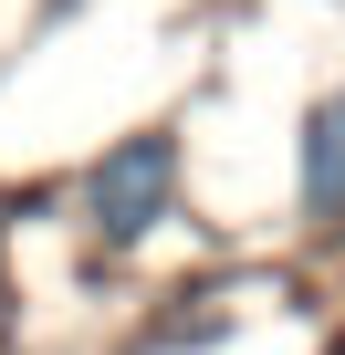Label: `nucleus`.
I'll return each instance as SVG.
<instances>
[{
	"label": "nucleus",
	"mask_w": 345,
	"mask_h": 355,
	"mask_svg": "<svg viewBox=\"0 0 345 355\" xmlns=\"http://www.w3.org/2000/svg\"><path fill=\"white\" fill-rule=\"evenodd\" d=\"M293 220L314 241L345 230V84H324L303 115H293Z\"/></svg>",
	"instance_id": "f03ea898"
},
{
	"label": "nucleus",
	"mask_w": 345,
	"mask_h": 355,
	"mask_svg": "<svg viewBox=\"0 0 345 355\" xmlns=\"http://www.w3.org/2000/svg\"><path fill=\"white\" fill-rule=\"evenodd\" d=\"M178 199H189V146H178V125H126V136H105L74 167V230L105 261L146 251L167 220H178Z\"/></svg>",
	"instance_id": "f257e3e1"
}]
</instances>
